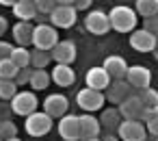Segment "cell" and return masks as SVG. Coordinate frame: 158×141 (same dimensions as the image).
I'll return each mask as SVG.
<instances>
[{"label": "cell", "mask_w": 158, "mask_h": 141, "mask_svg": "<svg viewBox=\"0 0 158 141\" xmlns=\"http://www.w3.org/2000/svg\"><path fill=\"white\" fill-rule=\"evenodd\" d=\"M108 22H110V28L117 33H132L136 28V11L130 7L117 5L108 13Z\"/></svg>", "instance_id": "1"}, {"label": "cell", "mask_w": 158, "mask_h": 141, "mask_svg": "<svg viewBox=\"0 0 158 141\" xmlns=\"http://www.w3.org/2000/svg\"><path fill=\"white\" fill-rule=\"evenodd\" d=\"M59 41H61V39H59L56 28H54L52 24L44 22V24H37V26L33 28V46H35L37 50H46V52H50Z\"/></svg>", "instance_id": "2"}, {"label": "cell", "mask_w": 158, "mask_h": 141, "mask_svg": "<svg viewBox=\"0 0 158 141\" xmlns=\"http://www.w3.org/2000/svg\"><path fill=\"white\" fill-rule=\"evenodd\" d=\"M117 137H119V141H145L147 139L145 122H141V119H121V124L117 128Z\"/></svg>", "instance_id": "3"}, {"label": "cell", "mask_w": 158, "mask_h": 141, "mask_svg": "<svg viewBox=\"0 0 158 141\" xmlns=\"http://www.w3.org/2000/svg\"><path fill=\"white\" fill-rule=\"evenodd\" d=\"M26 132L31 137H44L52 130V117L44 111H35L26 117V124H24Z\"/></svg>", "instance_id": "4"}, {"label": "cell", "mask_w": 158, "mask_h": 141, "mask_svg": "<svg viewBox=\"0 0 158 141\" xmlns=\"http://www.w3.org/2000/svg\"><path fill=\"white\" fill-rule=\"evenodd\" d=\"M48 22L54 28H72L76 24V7L74 5H56L48 15Z\"/></svg>", "instance_id": "5"}, {"label": "cell", "mask_w": 158, "mask_h": 141, "mask_svg": "<svg viewBox=\"0 0 158 141\" xmlns=\"http://www.w3.org/2000/svg\"><path fill=\"white\" fill-rule=\"evenodd\" d=\"M76 102H78V106H80L85 113H93V111H100V109L104 106L106 96H104V91H95V89L85 87V89L78 91Z\"/></svg>", "instance_id": "6"}, {"label": "cell", "mask_w": 158, "mask_h": 141, "mask_svg": "<svg viewBox=\"0 0 158 141\" xmlns=\"http://www.w3.org/2000/svg\"><path fill=\"white\" fill-rule=\"evenodd\" d=\"M106 100L110 102V104H121L126 98H130V96H136V89L126 80V78H119V80H113L110 85H108V89H106Z\"/></svg>", "instance_id": "7"}, {"label": "cell", "mask_w": 158, "mask_h": 141, "mask_svg": "<svg viewBox=\"0 0 158 141\" xmlns=\"http://www.w3.org/2000/svg\"><path fill=\"white\" fill-rule=\"evenodd\" d=\"M11 111L15 115H22V117H28L31 113L37 111V96L33 91H18L15 98L11 100Z\"/></svg>", "instance_id": "8"}, {"label": "cell", "mask_w": 158, "mask_h": 141, "mask_svg": "<svg viewBox=\"0 0 158 141\" xmlns=\"http://www.w3.org/2000/svg\"><path fill=\"white\" fill-rule=\"evenodd\" d=\"M56 128H59V135H61L63 141H78L80 139V119H78V115H72V113L63 115L59 119Z\"/></svg>", "instance_id": "9"}, {"label": "cell", "mask_w": 158, "mask_h": 141, "mask_svg": "<svg viewBox=\"0 0 158 141\" xmlns=\"http://www.w3.org/2000/svg\"><path fill=\"white\" fill-rule=\"evenodd\" d=\"M85 28L91 33V35H106L110 31V22H108V15L104 11H89L87 18H85Z\"/></svg>", "instance_id": "10"}, {"label": "cell", "mask_w": 158, "mask_h": 141, "mask_svg": "<svg viewBox=\"0 0 158 141\" xmlns=\"http://www.w3.org/2000/svg\"><path fill=\"white\" fill-rule=\"evenodd\" d=\"M158 44V37H154L152 33H147L145 28H134L130 33V46L136 52H154Z\"/></svg>", "instance_id": "11"}, {"label": "cell", "mask_w": 158, "mask_h": 141, "mask_svg": "<svg viewBox=\"0 0 158 141\" xmlns=\"http://www.w3.org/2000/svg\"><path fill=\"white\" fill-rule=\"evenodd\" d=\"M67 109H69V100L63 96V93H50L46 100H44V113H48L52 119H61L63 115H67Z\"/></svg>", "instance_id": "12"}, {"label": "cell", "mask_w": 158, "mask_h": 141, "mask_svg": "<svg viewBox=\"0 0 158 141\" xmlns=\"http://www.w3.org/2000/svg\"><path fill=\"white\" fill-rule=\"evenodd\" d=\"M50 57H52V61H56V63H61V65H72L74 59H76V46H74V41L61 39V41L50 50Z\"/></svg>", "instance_id": "13"}, {"label": "cell", "mask_w": 158, "mask_h": 141, "mask_svg": "<svg viewBox=\"0 0 158 141\" xmlns=\"http://www.w3.org/2000/svg\"><path fill=\"white\" fill-rule=\"evenodd\" d=\"M85 83L89 89H95V91H106L108 85L113 83V78L108 76V72L104 67H91L87 74H85Z\"/></svg>", "instance_id": "14"}, {"label": "cell", "mask_w": 158, "mask_h": 141, "mask_svg": "<svg viewBox=\"0 0 158 141\" xmlns=\"http://www.w3.org/2000/svg\"><path fill=\"white\" fill-rule=\"evenodd\" d=\"M117 109H119V113H121L123 119H141V122H143L145 106H143V102H141L139 96H130V98H126Z\"/></svg>", "instance_id": "15"}, {"label": "cell", "mask_w": 158, "mask_h": 141, "mask_svg": "<svg viewBox=\"0 0 158 141\" xmlns=\"http://www.w3.org/2000/svg\"><path fill=\"white\" fill-rule=\"evenodd\" d=\"M126 80L139 91V89H147L149 83H152V72L143 65H132L128 67V74H126Z\"/></svg>", "instance_id": "16"}, {"label": "cell", "mask_w": 158, "mask_h": 141, "mask_svg": "<svg viewBox=\"0 0 158 141\" xmlns=\"http://www.w3.org/2000/svg\"><path fill=\"white\" fill-rule=\"evenodd\" d=\"M80 119V139L87 141V139H98L100 132H102V124L98 117H93L91 113H85V115H78Z\"/></svg>", "instance_id": "17"}, {"label": "cell", "mask_w": 158, "mask_h": 141, "mask_svg": "<svg viewBox=\"0 0 158 141\" xmlns=\"http://www.w3.org/2000/svg\"><path fill=\"white\" fill-rule=\"evenodd\" d=\"M102 67L108 72V76H110L113 80L126 78V74H128V63H126V59L119 57V54H110V57H106Z\"/></svg>", "instance_id": "18"}, {"label": "cell", "mask_w": 158, "mask_h": 141, "mask_svg": "<svg viewBox=\"0 0 158 141\" xmlns=\"http://www.w3.org/2000/svg\"><path fill=\"white\" fill-rule=\"evenodd\" d=\"M50 76H52L54 85H59V87H72V85L76 83V72L72 70V65H61V63H56L54 70L50 72Z\"/></svg>", "instance_id": "19"}, {"label": "cell", "mask_w": 158, "mask_h": 141, "mask_svg": "<svg viewBox=\"0 0 158 141\" xmlns=\"http://www.w3.org/2000/svg\"><path fill=\"white\" fill-rule=\"evenodd\" d=\"M11 9H13V15L20 22H31L33 18H37V5H35V0H18Z\"/></svg>", "instance_id": "20"}, {"label": "cell", "mask_w": 158, "mask_h": 141, "mask_svg": "<svg viewBox=\"0 0 158 141\" xmlns=\"http://www.w3.org/2000/svg\"><path fill=\"white\" fill-rule=\"evenodd\" d=\"M121 113H119V109H115V106H110V109H104L102 111V117H100V124H102V128L106 130V132H117V128H119V124H121Z\"/></svg>", "instance_id": "21"}, {"label": "cell", "mask_w": 158, "mask_h": 141, "mask_svg": "<svg viewBox=\"0 0 158 141\" xmlns=\"http://www.w3.org/2000/svg\"><path fill=\"white\" fill-rule=\"evenodd\" d=\"M33 24L31 22H18L15 26H13V39H15V44L18 46H28V44H33Z\"/></svg>", "instance_id": "22"}, {"label": "cell", "mask_w": 158, "mask_h": 141, "mask_svg": "<svg viewBox=\"0 0 158 141\" xmlns=\"http://www.w3.org/2000/svg\"><path fill=\"white\" fill-rule=\"evenodd\" d=\"M52 83V76H50V72H46V70H33V76H31V87H33V91H44V89H48V85Z\"/></svg>", "instance_id": "23"}, {"label": "cell", "mask_w": 158, "mask_h": 141, "mask_svg": "<svg viewBox=\"0 0 158 141\" xmlns=\"http://www.w3.org/2000/svg\"><path fill=\"white\" fill-rule=\"evenodd\" d=\"M134 11L141 18L158 15V0H134Z\"/></svg>", "instance_id": "24"}, {"label": "cell", "mask_w": 158, "mask_h": 141, "mask_svg": "<svg viewBox=\"0 0 158 141\" xmlns=\"http://www.w3.org/2000/svg\"><path fill=\"white\" fill-rule=\"evenodd\" d=\"M9 59H11L20 70H22V67H31V50H26L24 46H15Z\"/></svg>", "instance_id": "25"}, {"label": "cell", "mask_w": 158, "mask_h": 141, "mask_svg": "<svg viewBox=\"0 0 158 141\" xmlns=\"http://www.w3.org/2000/svg\"><path fill=\"white\" fill-rule=\"evenodd\" d=\"M52 61V57H50V52H46V50H31V67L33 70H46V65Z\"/></svg>", "instance_id": "26"}, {"label": "cell", "mask_w": 158, "mask_h": 141, "mask_svg": "<svg viewBox=\"0 0 158 141\" xmlns=\"http://www.w3.org/2000/svg\"><path fill=\"white\" fill-rule=\"evenodd\" d=\"M136 96L141 98V102H143L145 109H154V106H158V89H152V87H147V89H139Z\"/></svg>", "instance_id": "27"}, {"label": "cell", "mask_w": 158, "mask_h": 141, "mask_svg": "<svg viewBox=\"0 0 158 141\" xmlns=\"http://www.w3.org/2000/svg\"><path fill=\"white\" fill-rule=\"evenodd\" d=\"M20 67L11 61V59H0V78H5V80H13L18 76Z\"/></svg>", "instance_id": "28"}, {"label": "cell", "mask_w": 158, "mask_h": 141, "mask_svg": "<svg viewBox=\"0 0 158 141\" xmlns=\"http://www.w3.org/2000/svg\"><path fill=\"white\" fill-rule=\"evenodd\" d=\"M15 93H18L15 80H5V78H0V100H13Z\"/></svg>", "instance_id": "29"}, {"label": "cell", "mask_w": 158, "mask_h": 141, "mask_svg": "<svg viewBox=\"0 0 158 141\" xmlns=\"http://www.w3.org/2000/svg\"><path fill=\"white\" fill-rule=\"evenodd\" d=\"M13 137H18V126L9 119H2L0 122V139L7 141V139H13Z\"/></svg>", "instance_id": "30"}, {"label": "cell", "mask_w": 158, "mask_h": 141, "mask_svg": "<svg viewBox=\"0 0 158 141\" xmlns=\"http://www.w3.org/2000/svg\"><path fill=\"white\" fill-rule=\"evenodd\" d=\"M35 5H37V13L50 15L52 9L56 7V0H35Z\"/></svg>", "instance_id": "31"}, {"label": "cell", "mask_w": 158, "mask_h": 141, "mask_svg": "<svg viewBox=\"0 0 158 141\" xmlns=\"http://www.w3.org/2000/svg\"><path fill=\"white\" fill-rule=\"evenodd\" d=\"M31 76H33V67H22L13 80H15L18 87H22V85H28V83H31Z\"/></svg>", "instance_id": "32"}, {"label": "cell", "mask_w": 158, "mask_h": 141, "mask_svg": "<svg viewBox=\"0 0 158 141\" xmlns=\"http://www.w3.org/2000/svg\"><path fill=\"white\" fill-rule=\"evenodd\" d=\"M143 28H145L147 33H152L154 37H158V15L145 18V20H143Z\"/></svg>", "instance_id": "33"}, {"label": "cell", "mask_w": 158, "mask_h": 141, "mask_svg": "<svg viewBox=\"0 0 158 141\" xmlns=\"http://www.w3.org/2000/svg\"><path fill=\"white\" fill-rule=\"evenodd\" d=\"M13 48H15V46H11L9 41H2V39H0V59H9L11 52H13Z\"/></svg>", "instance_id": "34"}, {"label": "cell", "mask_w": 158, "mask_h": 141, "mask_svg": "<svg viewBox=\"0 0 158 141\" xmlns=\"http://www.w3.org/2000/svg\"><path fill=\"white\" fill-rule=\"evenodd\" d=\"M154 119H158V106H154V109H145V113H143V122H154Z\"/></svg>", "instance_id": "35"}, {"label": "cell", "mask_w": 158, "mask_h": 141, "mask_svg": "<svg viewBox=\"0 0 158 141\" xmlns=\"http://www.w3.org/2000/svg\"><path fill=\"white\" fill-rule=\"evenodd\" d=\"M145 128H147L149 135H158V119H154V122H145Z\"/></svg>", "instance_id": "36"}, {"label": "cell", "mask_w": 158, "mask_h": 141, "mask_svg": "<svg viewBox=\"0 0 158 141\" xmlns=\"http://www.w3.org/2000/svg\"><path fill=\"white\" fill-rule=\"evenodd\" d=\"M91 5H93V0H76V2H74L76 11H78V9H89Z\"/></svg>", "instance_id": "37"}, {"label": "cell", "mask_w": 158, "mask_h": 141, "mask_svg": "<svg viewBox=\"0 0 158 141\" xmlns=\"http://www.w3.org/2000/svg\"><path fill=\"white\" fill-rule=\"evenodd\" d=\"M9 28V24H7V18H2V15H0V37H2L5 35V31Z\"/></svg>", "instance_id": "38"}, {"label": "cell", "mask_w": 158, "mask_h": 141, "mask_svg": "<svg viewBox=\"0 0 158 141\" xmlns=\"http://www.w3.org/2000/svg\"><path fill=\"white\" fill-rule=\"evenodd\" d=\"M102 141H119V137H117V135H113V132H106V135L102 137Z\"/></svg>", "instance_id": "39"}, {"label": "cell", "mask_w": 158, "mask_h": 141, "mask_svg": "<svg viewBox=\"0 0 158 141\" xmlns=\"http://www.w3.org/2000/svg\"><path fill=\"white\" fill-rule=\"evenodd\" d=\"M18 2V0H0V5H2V7H13Z\"/></svg>", "instance_id": "40"}, {"label": "cell", "mask_w": 158, "mask_h": 141, "mask_svg": "<svg viewBox=\"0 0 158 141\" xmlns=\"http://www.w3.org/2000/svg\"><path fill=\"white\" fill-rule=\"evenodd\" d=\"M76 0H56V5H74Z\"/></svg>", "instance_id": "41"}, {"label": "cell", "mask_w": 158, "mask_h": 141, "mask_svg": "<svg viewBox=\"0 0 158 141\" xmlns=\"http://www.w3.org/2000/svg\"><path fill=\"white\" fill-rule=\"evenodd\" d=\"M145 141H158V135H149V137H147Z\"/></svg>", "instance_id": "42"}, {"label": "cell", "mask_w": 158, "mask_h": 141, "mask_svg": "<svg viewBox=\"0 0 158 141\" xmlns=\"http://www.w3.org/2000/svg\"><path fill=\"white\" fill-rule=\"evenodd\" d=\"M154 59L158 61V44H156V48H154Z\"/></svg>", "instance_id": "43"}, {"label": "cell", "mask_w": 158, "mask_h": 141, "mask_svg": "<svg viewBox=\"0 0 158 141\" xmlns=\"http://www.w3.org/2000/svg\"><path fill=\"white\" fill-rule=\"evenodd\" d=\"M7 141H22V139H18V137H13V139H7Z\"/></svg>", "instance_id": "44"}, {"label": "cell", "mask_w": 158, "mask_h": 141, "mask_svg": "<svg viewBox=\"0 0 158 141\" xmlns=\"http://www.w3.org/2000/svg\"><path fill=\"white\" fill-rule=\"evenodd\" d=\"M87 141H102V139H87Z\"/></svg>", "instance_id": "45"}, {"label": "cell", "mask_w": 158, "mask_h": 141, "mask_svg": "<svg viewBox=\"0 0 158 141\" xmlns=\"http://www.w3.org/2000/svg\"><path fill=\"white\" fill-rule=\"evenodd\" d=\"M0 141H2V139H0Z\"/></svg>", "instance_id": "46"}]
</instances>
